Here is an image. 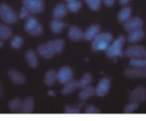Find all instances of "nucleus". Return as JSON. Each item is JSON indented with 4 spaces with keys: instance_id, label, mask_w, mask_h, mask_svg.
Returning a JSON list of instances; mask_svg holds the SVG:
<instances>
[{
    "instance_id": "obj_22",
    "label": "nucleus",
    "mask_w": 146,
    "mask_h": 121,
    "mask_svg": "<svg viewBox=\"0 0 146 121\" xmlns=\"http://www.w3.org/2000/svg\"><path fill=\"white\" fill-rule=\"evenodd\" d=\"M64 26H65L64 23H63L60 19H57V18H54V20H52V21H51V23H50L51 31H52L53 33H55V34H58V33H60L61 31L63 30Z\"/></svg>"
},
{
    "instance_id": "obj_19",
    "label": "nucleus",
    "mask_w": 146,
    "mask_h": 121,
    "mask_svg": "<svg viewBox=\"0 0 146 121\" xmlns=\"http://www.w3.org/2000/svg\"><path fill=\"white\" fill-rule=\"evenodd\" d=\"M78 87H79V82H78V81L71 80V81H69L68 83L64 84V87L62 88L61 92L64 95H68V94H70V93H72L73 91H75Z\"/></svg>"
},
{
    "instance_id": "obj_37",
    "label": "nucleus",
    "mask_w": 146,
    "mask_h": 121,
    "mask_svg": "<svg viewBox=\"0 0 146 121\" xmlns=\"http://www.w3.org/2000/svg\"><path fill=\"white\" fill-rule=\"evenodd\" d=\"M130 1H131V0H119V3L121 5H126V4H128Z\"/></svg>"
},
{
    "instance_id": "obj_29",
    "label": "nucleus",
    "mask_w": 146,
    "mask_h": 121,
    "mask_svg": "<svg viewBox=\"0 0 146 121\" xmlns=\"http://www.w3.org/2000/svg\"><path fill=\"white\" fill-rule=\"evenodd\" d=\"M91 80H92V76L89 74V73H86V74H84L83 76L81 77V79H80L78 82H79V88H84V87L88 86V85L91 83Z\"/></svg>"
},
{
    "instance_id": "obj_25",
    "label": "nucleus",
    "mask_w": 146,
    "mask_h": 121,
    "mask_svg": "<svg viewBox=\"0 0 146 121\" xmlns=\"http://www.w3.org/2000/svg\"><path fill=\"white\" fill-rule=\"evenodd\" d=\"M12 36V30L7 25L0 24V40H7Z\"/></svg>"
},
{
    "instance_id": "obj_20",
    "label": "nucleus",
    "mask_w": 146,
    "mask_h": 121,
    "mask_svg": "<svg viewBox=\"0 0 146 121\" xmlns=\"http://www.w3.org/2000/svg\"><path fill=\"white\" fill-rule=\"evenodd\" d=\"M131 12H132V9L130 8L129 6H125L119 11L118 13V20L120 22H126L128 19L131 17Z\"/></svg>"
},
{
    "instance_id": "obj_9",
    "label": "nucleus",
    "mask_w": 146,
    "mask_h": 121,
    "mask_svg": "<svg viewBox=\"0 0 146 121\" xmlns=\"http://www.w3.org/2000/svg\"><path fill=\"white\" fill-rule=\"evenodd\" d=\"M142 26H143V20L139 17H133V18L130 17L126 22H124V28L128 32L142 28Z\"/></svg>"
},
{
    "instance_id": "obj_2",
    "label": "nucleus",
    "mask_w": 146,
    "mask_h": 121,
    "mask_svg": "<svg viewBox=\"0 0 146 121\" xmlns=\"http://www.w3.org/2000/svg\"><path fill=\"white\" fill-rule=\"evenodd\" d=\"M125 42V38L124 36H119L118 38H116L113 42L110 43V45L108 46V48L106 49V54L110 58H115V57H119L123 55V50L122 47Z\"/></svg>"
},
{
    "instance_id": "obj_6",
    "label": "nucleus",
    "mask_w": 146,
    "mask_h": 121,
    "mask_svg": "<svg viewBox=\"0 0 146 121\" xmlns=\"http://www.w3.org/2000/svg\"><path fill=\"white\" fill-rule=\"evenodd\" d=\"M125 55L130 59L141 58V57L146 58V49L141 45H132V46L128 47L127 50L125 51Z\"/></svg>"
},
{
    "instance_id": "obj_26",
    "label": "nucleus",
    "mask_w": 146,
    "mask_h": 121,
    "mask_svg": "<svg viewBox=\"0 0 146 121\" xmlns=\"http://www.w3.org/2000/svg\"><path fill=\"white\" fill-rule=\"evenodd\" d=\"M55 80H57V73L54 70H49L45 74L44 82L47 86H52L54 84Z\"/></svg>"
},
{
    "instance_id": "obj_36",
    "label": "nucleus",
    "mask_w": 146,
    "mask_h": 121,
    "mask_svg": "<svg viewBox=\"0 0 146 121\" xmlns=\"http://www.w3.org/2000/svg\"><path fill=\"white\" fill-rule=\"evenodd\" d=\"M115 1H116V0H103L104 4H105L106 6H108V7H111L112 5L115 3Z\"/></svg>"
},
{
    "instance_id": "obj_18",
    "label": "nucleus",
    "mask_w": 146,
    "mask_h": 121,
    "mask_svg": "<svg viewBox=\"0 0 146 121\" xmlns=\"http://www.w3.org/2000/svg\"><path fill=\"white\" fill-rule=\"evenodd\" d=\"M47 44L49 45L52 51L54 52V54H59L62 52L63 48H64V41L61 39H56V40H51L49 42H47Z\"/></svg>"
},
{
    "instance_id": "obj_28",
    "label": "nucleus",
    "mask_w": 146,
    "mask_h": 121,
    "mask_svg": "<svg viewBox=\"0 0 146 121\" xmlns=\"http://www.w3.org/2000/svg\"><path fill=\"white\" fill-rule=\"evenodd\" d=\"M81 8V2L79 0H72L67 4V9L71 12H77Z\"/></svg>"
},
{
    "instance_id": "obj_24",
    "label": "nucleus",
    "mask_w": 146,
    "mask_h": 121,
    "mask_svg": "<svg viewBox=\"0 0 146 121\" xmlns=\"http://www.w3.org/2000/svg\"><path fill=\"white\" fill-rule=\"evenodd\" d=\"M93 94H95V88L88 85V86L82 88L81 92L79 93V99L80 100H87Z\"/></svg>"
},
{
    "instance_id": "obj_32",
    "label": "nucleus",
    "mask_w": 146,
    "mask_h": 121,
    "mask_svg": "<svg viewBox=\"0 0 146 121\" xmlns=\"http://www.w3.org/2000/svg\"><path fill=\"white\" fill-rule=\"evenodd\" d=\"M85 2L92 10H98L101 6V0H85Z\"/></svg>"
},
{
    "instance_id": "obj_33",
    "label": "nucleus",
    "mask_w": 146,
    "mask_h": 121,
    "mask_svg": "<svg viewBox=\"0 0 146 121\" xmlns=\"http://www.w3.org/2000/svg\"><path fill=\"white\" fill-rule=\"evenodd\" d=\"M138 104H139L138 102L131 100L127 104V106L125 107V109H124V112H125V113H132V112H134V111H135L136 109H137Z\"/></svg>"
},
{
    "instance_id": "obj_14",
    "label": "nucleus",
    "mask_w": 146,
    "mask_h": 121,
    "mask_svg": "<svg viewBox=\"0 0 146 121\" xmlns=\"http://www.w3.org/2000/svg\"><path fill=\"white\" fill-rule=\"evenodd\" d=\"M33 107H34V101L31 97H27L21 102L20 106V112L25 113V114H29L33 111Z\"/></svg>"
},
{
    "instance_id": "obj_31",
    "label": "nucleus",
    "mask_w": 146,
    "mask_h": 121,
    "mask_svg": "<svg viewBox=\"0 0 146 121\" xmlns=\"http://www.w3.org/2000/svg\"><path fill=\"white\" fill-rule=\"evenodd\" d=\"M11 47L12 48H14V49H19L21 46H22V44H23V39H22V37L21 36H15V37H13L12 38V40H11Z\"/></svg>"
},
{
    "instance_id": "obj_3",
    "label": "nucleus",
    "mask_w": 146,
    "mask_h": 121,
    "mask_svg": "<svg viewBox=\"0 0 146 121\" xmlns=\"http://www.w3.org/2000/svg\"><path fill=\"white\" fill-rule=\"evenodd\" d=\"M0 17L4 22L13 24L17 21V15L10 6L6 4L0 5Z\"/></svg>"
},
{
    "instance_id": "obj_30",
    "label": "nucleus",
    "mask_w": 146,
    "mask_h": 121,
    "mask_svg": "<svg viewBox=\"0 0 146 121\" xmlns=\"http://www.w3.org/2000/svg\"><path fill=\"white\" fill-rule=\"evenodd\" d=\"M21 102H22V101H21L19 98L12 99V100H10V101H9V103H8L9 109H10L12 112H15V111H17L18 109H20Z\"/></svg>"
},
{
    "instance_id": "obj_13",
    "label": "nucleus",
    "mask_w": 146,
    "mask_h": 121,
    "mask_svg": "<svg viewBox=\"0 0 146 121\" xmlns=\"http://www.w3.org/2000/svg\"><path fill=\"white\" fill-rule=\"evenodd\" d=\"M8 77L10 78V80L12 81L13 83H15V84H17V85L24 84L25 80H26L24 75H23L22 73L19 72V71L15 70V69H11V70H9Z\"/></svg>"
},
{
    "instance_id": "obj_15",
    "label": "nucleus",
    "mask_w": 146,
    "mask_h": 121,
    "mask_svg": "<svg viewBox=\"0 0 146 121\" xmlns=\"http://www.w3.org/2000/svg\"><path fill=\"white\" fill-rule=\"evenodd\" d=\"M144 31L142 30V28L136 29V30L130 31L129 35L127 36V40L129 41L130 43H136L139 42L140 40H142L144 37Z\"/></svg>"
},
{
    "instance_id": "obj_1",
    "label": "nucleus",
    "mask_w": 146,
    "mask_h": 121,
    "mask_svg": "<svg viewBox=\"0 0 146 121\" xmlns=\"http://www.w3.org/2000/svg\"><path fill=\"white\" fill-rule=\"evenodd\" d=\"M112 35L108 32L99 33L95 38L92 40V49L94 51H106L110 43L112 42Z\"/></svg>"
},
{
    "instance_id": "obj_8",
    "label": "nucleus",
    "mask_w": 146,
    "mask_h": 121,
    "mask_svg": "<svg viewBox=\"0 0 146 121\" xmlns=\"http://www.w3.org/2000/svg\"><path fill=\"white\" fill-rule=\"evenodd\" d=\"M73 72L70 67H62L60 70L57 72V80L60 84H66L69 81L72 80Z\"/></svg>"
},
{
    "instance_id": "obj_16",
    "label": "nucleus",
    "mask_w": 146,
    "mask_h": 121,
    "mask_svg": "<svg viewBox=\"0 0 146 121\" xmlns=\"http://www.w3.org/2000/svg\"><path fill=\"white\" fill-rule=\"evenodd\" d=\"M83 34L84 32L77 26H72L69 28V31H68V36L71 40L73 41H78L80 39L83 38Z\"/></svg>"
},
{
    "instance_id": "obj_40",
    "label": "nucleus",
    "mask_w": 146,
    "mask_h": 121,
    "mask_svg": "<svg viewBox=\"0 0 146 121\" xmlns=\"http://www.w3.org/2000/svg\"><path fill=\"white\" fill-rule=\"evenodd\" d=\"M65 1H66V2L68 3V2H70V1H72V0H65Z\"/></svg>"
},
{
    "instance_id": "obj_4",
    "label": "nucleus",
    "mask_w": 146,
    "mask_h": 121,
    "mask_svg": "<svg viewBox=\"0 0 146 121\" xmlns=\"http://www.w3.org/2000/svg\"><path fill=\"white\" fill-rule=\"evenodd\" d=\"M25 31L28 34L32 35V36H38V35L42 34L43 28L40 24L38 23V21L36 20V18L34 17H29L26 20L24 25Z\"/></svg>"
},
{
    "instance_id": "obj_39",
    "label": "nucleus",
    "mask_w": 146,
    "mask_h": 121,
    "mask_svg": "<svg viewBox=\"0 0 146 121\" xmlns=\"http://www.w3.org/2000/svg\"><path fill=\"white\" fill-rule=\"evenodd\" d=\"M2 45H3V42H2V40H0V47L2 46Z\"/></svg>"
},
{
    "instance_id": "obj_23",
    "label": "nucleus",
    "mask_w": 146,
    "mask_h": 121,
    "mask_svg": "<svg viewBox=\"0 0 146 121\" xmlns=\"http://www.w3.org/2000/svg\"><path fill=\"white\" fill-rule=\"evenodd\" d=\"M25 57H26L27 63H28L29 66L33 67V68L37 67V65H38V59H37V55H36V53H35L34 51L28 50L26 52Z\"/></svg>"
},
{
    "instance_id": "obj_21",
    "label": "nucleus",
    "mask_w": 146,
    "mask_h": 121,
    "mask_svg": "<svg viewBox=\"0 0 146 121\" xmlns=\"http://www.w3.org/2000/svg\"><path fill=\"white\" fill-rule=\"evenodd\" d=\"M67 6H65L64 4H58L56 7L54 8L53 10V17L54 18H57V19H61L66 15L67 13Z\"/></svg>"
},
{
    "instance_id": "obj_35",
    "label": "nucleus",
    "mask_w": 146,
    "mask_h": 121,
    "mask_svg": "<svg viewBox=\"0 0 146 121\" xmlns=\"http://www.w3.org/2000/svg\"><path fill=\"white\" fill-rule=\"evenodd\" d=\"M85 112L87 113V114H95V113H97L98 111L94 106H89V107H87V109L85 110Z\"/></svg>"
},
{
    "instance_id": "obj_7",
    "label": "nucleus",
    "mask_w": 146,
    "mask_h": 121,
    "mask_svg": "<svg viewBox=\"0 0 146 121\" xmlns=\"http://www.w3.org/2000/svg\"><path fill=\"white\" fill-rule=\"evenodd\" d=\"M125 76L128 78H133V79H142L146 78V67H132V68H128L124 72Z\"/></svg>"
},
{
    "instance_id": "obj_12",
    "label": "nucleus",
    "mask_w": 146,
    "mask_h": 121,
    "mask_svg": "<svg viewBox=\"0 0 146 121\" xmlns=\"http://www.w3.org/2000/svg\"><path fill=\"white\" fill-rule=\"evenodd\" d=\"M99 33H100V27L96 24H93L86 29V31L83 34V38L87 41H92Z\"/></svg>"
},
{
    "instance_id": "obj_17",
    "label": "nucleus",
    "mask_w": 146,
    "mask_h": 121,
    "mask_svg": "<svg viewBox=\"0 0 146 121\" xmlns=\"http://www.w3.org/2000/svg\"><path fill=\"white\" fill-rule=\"evenodd\" d=\"M37 51H38L39 55L40 56H42L43 58H46V59H50L53 57V55H54V52L52 51V49L49 47V45L47 44H41L38 46V48H37Z\"/></svg>"
},
{
    "instance_id": "obj_11",
    "label": "nucleus",
    "mask_w": 146,
    "mask_h": 121,
    "mask_svg": "<svg viewBox=\"0 0 146 121\" xmlns=\"http://www.w3.org/2000/svg\"><path fill=\"white\" fill-rule=\"evenodd\" d=\"M130 100L136 101L138 103L146 100V89L141 86L135 88L130 94Z\"/></svg>"
},
{
    "instance_id": "obj_38",
    "label": "nucleus",
    "mask_w": 146,
    "mask_h": 121,
    "mask_svg": "<svg viewBox=\"0 0 146 121\" xmlns=\"http://www.w3.org/2000/svg\"><path fill=\"white\" fill-rule=\"evenodd\" d=\"M3 87H2V84H1V82H0V98H2L3 97Z\"/></svg>"
},
{
    "instance_id": "obj_5",
    "label": "nucleus",
    "mask_w": 146,
    "mask_h": 121,
    "mask_svg": "<svg viewBox=\"0 0 146 121\" xmlns=\"http://www.w3.org/2000/svg\"><path fill=\"white\" fill-rule=\"evenodd\" d=\"M23 6L33 14L41 13L44 10V3L42 0H23Z\"/></svg>"
},
{
    "instance_id": "obj_10",
    "label": "nucleus",
    "mask_w": 146,
    "mask_h": 121,
    "mask_svg": "<svg viewBox=\"0 0 146 121\" xmlns=\"http://www.w3.org/2000/svg\"><path fill=\"white\" fill-rule=\"evenodd\" d=\"M110 89V80L108 78H102L95 89V94L99 97L105 96Z\"/></svg>"
},
{
    "instance_id": "obj_27",
    "label": "nucleus",
    "mask_w": 146,
    "mask_h": 121,
    "mask_svg": "<svg viewBox=\"0 0 146 121\" xmlns=\"http://www.w3.org/2000/svg\"><path fill=\"white\" fill-rule=\"evenodd\" d=\"M130 65L131 67H146V58L141 57V58H131L130 60Z\"/></svg>"
},
{
    "instance_id": "obj_34",
    "label": "nucleus",
    "mask_w": 146,
    "mask_h": 121,
    "mask_svg": "<svg viewBox=\"0 0 146 121\" xmlns=\"http://www.w3.org/2000/svg\"><path fill=\"white\" fill-rule=\"evenodd\" d=\"M19 17H20L21 19H28L29 17H30V11H29L26 7L23 6V8L21 9V11H20Z\"/></svg>"
}]
</instances>
